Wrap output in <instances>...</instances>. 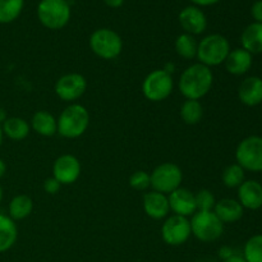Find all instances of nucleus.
<instances>
[{"label": "nucleus", "instance_id": "obj_14", "mask_svg": "<svg viewBox=\"0 0 262 262\" xmlns=\"http://www.w3.org/2000/svg\"><path fill=\"white\" fill-rule=\"evenodd\" d=\"M168 201L170 211H173L174 215L188 217L197 211L194 193L183 187H179L178 189L168 194Z\"/></svg>", "mask_w": 262, "mask_h": 262}, {"label": "nucleus", "instance_id": "obj_39", "mask_svg": "<svg viewBox=\"0 0 262 262\" xmlns=\"http://www.w3.org/2000/svg\"><path fill=\"white\" fill-rule=\"evenodd\" d=\"M7 119H8L7 112H5V109H3V107H0V125H2L3 123H4Z\"/></svg>", "mask_w": 262, "mask_h": 262}, {"label": "nucleus", "instance_id": "obj_18", "mask_svg": "<svg viewBox=\"0 0 262 262\" xmlns=\"http://www.w3.org/2000/svg\"><path fill=\"white\" fill-rule=\"evenodd\" d=\"M252 63V54H250L245 49L238 48L234 50H230L229 55L225 59L224 66L228 73L233 74V76H243L250 71Z\"/></svg>", "mask_w": 262, "mask_h": 262}, {"label": "nucleus", "instance_id": "obj_15", "mask_svg": "<svg viewBox=\"0 0 262 262\" xmlns=\"http://www.w3.org/2000/svg\"><path fill=\"white\" fill-rule=\"evenodd\" d=\"M238 202L243 209L256 210L262 207V184L255 179L245 181L238 187Z\"/></svg>", "mask_w": 262, "mask_h": 262}, {"label": "nucleus", "instance_id": "obj_4", "mask_svg": "<svg viewBox=\"0 0 262 262\" xmlns=\"http://www.w3.org/2000/svg\"><path fill=\"white\" fill-rule=\"evenodd\" d=\"M71 5L66 0H41L37 5V18L48 30H61L71 20Z\"/></svg>", "mask_w": 262, "mask_h": 262}, {"label": "nucleus", "instance_id": "obj_36", "mask_svg": "<svg viewBox=\"0 0 262 262\" xmlns=\"http://www.w3.org/2000/svg\"><path fill=\"white\" fill-rule=\"evenodd\" d=\"M104 3L109 8L117 9V8H120L123 4H124V0H104Z\"/></svg>", "mask_w": 262, "mask_h": 262}, {"label": "nucleus", "instance_id": "obj_26", "mask_svg": "<svg viewBox=\"0 0 262 262\" xmlns=\"http://www.w3.org/2000/svg\"><path fill=\"white\" fill-rule=\"evenodd\" d=\"M176 51L181 58L187 59V60H192L196 58L197 55V48H199V42L194 38V36L189 35V33H182L177 37L176 43Z\"/></svg>", "mask_w": 262, "mask_h": 262}, {"label": "nucleus", "instance_id": "obj_29", "mask_svg": "<svg viewBox=\"0 0 262 262\" xmlns=\"http://www.w3.org/2000/svg\"><path fill=\"white\" fill-rule=\"evenodd\" d=\"M243 257L247 262H262V234H255L246 242Z\"/></svg>", "mask_w": 262, "mask_h": 262}, {"label": "nucleus", "instance_id": "obj_12", "mask_svg": "<svg viewBox=\"0 0 262 262\" xmlns=\"http://www.w3.org/2000/svg\"><path fill=\"white\" fill-rule=\"evenodd\" d=\"M81 163L78 159L71 154H66L54 161L53 177L61 186H69L76 183L81 176Z\"/></svg>", "mask_w": 262, "mask_h": 262}, {"label": "nucleus", "instance_id": "obj_7", "mask_svg": "<svg viewBox=\"0 0 262 262\" xmlns=\"http://www.w3.org/2000/svg\"><path fill=\"white\" fill-rule=\"evenodd\" d=\"M235 160L245 170L252 173L262 171V137L248 136L243 138L235 150Z\"/></svg>", "mask_w": 262, "mask_h": 262}, {"label": "nucleus", "instance_id": "obj_34", "mask_svg": "<svg viewBox=\"0 0 262 262\" xmlns=\"http://www.w3.org/2000/svg\"><path fill=\"white\" fill-rule=\"evenodd\" d=\"M233 255H234V251H233V248L229 247V246H223L219 250V257L222 258L223 261L227 260V258H229L230 256Z\"/></svg>", "mask_w": 262, "mask_h": 262}, {"label": "nucleus", "instance_id": "obj_40", "mask_svg": "<svg viewBox=\"0 0 262 262\" xmlns=\"http://www.w3.org/2000/svg\"><path fill=\"white\" fill-rule=\"evenodd\" d=\"M163 69H164V71H165V72H168L169 74H171V73H173V72H174V69H176V66H174V64H171V63H168V64H166V66H165V68H163Z\"/></svg>", "mask_w": 262, "mask_h": 262}, {"label": "nucleus", "instance_id": "obj_8", "mask_svg": "<svg viewBox=\"0 0 262 262\" xmlns=\"http://www.w3.org/2000/svg\"><path fill=\"white\" fill-rule=\"evenodd\" d=\"M174 89L171 74L164 69H155L142 82V94L148 101L160 102L168 99Z\"/></svg>", "mask_w": 262, "mask_h": 262}, {"label": "nucleus", "instance_id": "obj_11", "mask_svg": "<svg viewBox=\"0 0 262 262\" xmlns=\"http://www.w3.org/2000/svg\"><path fill=\"white\" fill-rule=\"evenodd\" d=\"M87 90V81L82 74L68 73L61 76L56 81L54 91L56 96L67 102L76 101L81 99Z\"/></svg>", "mask_w": 262, "mask_h": 262}, {"label": "nucleus", "instance_id": "obj_38", "mask_svg": "<svg viewBox=\"0 0 262 262\" xmlns=\"http://www.w3.org/2000/svg\"><path fill=\"white\" fill-rule=\"evenodd\" d=\"M5 173H7V164L3 159H0V179L5 176Z\"/></svg>", "mask_w": 262, "mask_h": 262}, {"label": "nucleus", "instance_id": "obj_25", "mask_svg": "<svg viewBox=\"0 0 262 262\" xmlns=\"http://www.w3.org/2000/svg\"><path fill=\"white\" fill-rule=\"evenodd\" d=\"M204 117V106L200 100H186L181 106V118L186 124L196 125Z\"/></svg>", "mask_w": 262, "mask_h": 262}, {"label": "nucleus", "instance_id": "obj_27", "mask_svg": "<svg viewBox=\"0 0 262 262\" xmlns=\"http://www.w3.org/2000/svg\"><path fill=\"white\" fill-rule=\"evenodd\" d=\"M25 7V0H0V23L8 25L17 19Z\"/></svg>", "mask_w": 262, "mask_h": 262}, {"label": "nucleus", "instance_id": "obj_2", "mask_svg": "<svg viewBox=\"0 0 262 262\" xmlns=\"http://www.w3.org/2000/svg\"><path fill=\"white\" fill-rule=\"evenodd\" d=\"M58 133L64 138L81 137L90 125V113L83 105L71 104L61 112L58 119Z\"/></svg>", "mask_w": 262, "mask_h": 262}, {"label": "nucleus", "instance_id": "obj_9", "mask_svg": "<svg viewBox=\"0 0 262 262\" xmlns=\"http://www.w3.org/2000/svg\"><path fill=\"white\" fill-rule=\"evenodd\" d=\"M152 191L163 194H170L181 187L183 181L182 169L174 163H163L156 166L150 174Z\"/></svg>", "mask_w": 262, "mask_h": 262}, {"label": "nucleus", "instance_id": "obj_20", "mask_svg": "<svg viewBox=\"0 0 262 262\" xmlns=\"http://www.w3.org/2000/svg\"><path fill=\"white\" fill-rule=\"evenodd\" d=\"M31 128L42 137H53L58 133V120L46 110H38L32 115Z\"/></svg>", "mask_w": 262, "mask_h": 262}, {"label": "nucleus", "instance_id": "obj_35", "mask_svg": "<svg viewBox=\"0 0 262 262\" xmlns=\"http://www.w3.org/2000/svg\"><path fill=\"white\" fill-rule=\"evenodd\" d=\"M193 5L201 8V7H211V5L217 4L220 0H189Z\"/></svg>", "mask_w": 262, "mask_h": 262}, {"label": "nucleus", "instance_id": "obj_17", "mask_svg": "<svg viewBox=\"0 0 262 262\" xmlns=\"http://www.w3.org/2000/svg\"><path fill=\"white\" fill-rule=\"evenodd\" d=\"M143 210L154 220L165 219L170 212L168 196L156 191H150L143 196Z\"/></svg>", "mask_w": 262, "mask_h": 262}, {"label": "nucleus", "instance_id": "obj_16", "mask_svg": "<svg viewBox=\"0 0 262 262\" xmlns=\"http://www.w3.org/2000/svg\"><path fill=\"white\" fill-rule=\"evenodd\" d=\"M238 99L246 106H257L262 104V78L251 76L243 79L238 87Z\"/></svg>", "mask_w": 262, "mask_h": 262}, {"label": "nucleus", "instance_id": "obj_5", "mask_svg": "<svg viewBox=\"0 0 262 262\" xmlns=\"http://www.w3.org/2000/svg\"><path fill=\"white\" fill-rule=\"evenodd\" d=\"M90 48L92 53L104 60H113L123 50V40L118 32L110 28H99L90 36Z\"/></svg>", "mask_w": 262, "mask_h": 262}, {"label": "nucleus", "instance_id": "obj_13", "mask_svg": "<svg viewBox=\"0 0 262 262\" xmlns=\"http://www.w3.org/2000/svg\"><path fill=\"white\" fill-rule=\"evenodd\" d=\"M178 20L184 32L192 36L201 35L207 28V18L204 10L196 5L183 8L178 15Z\"/></svg>", "mask_w": 262, "mask_h": 262}, {"label": "nucleus", "instance_id": "obj_21", "mask_svg": "<svg viewBox=\"0 0 262 262\" xmlns=\"http://www.w3.org/2000/svg\"><path fill=\"white\" fill-rule=\"evenodd\" d=\"M242 49L247 50L250 54L262 53V23H251L243 30L241 35Z\"/></svg>", "mask_w": 262, "mask_h": 262}, {"label": "nucleus", "instance_id": "obj_33", "mask_svg": "<svg viewBox=\"0 0 262 262\" xmlns=\"http://www.w3.org/2000/svg\"><path fill=\"white\" fill-rule=\"evenodd\" d=\"M251 14L256 23H262V0L253 3L252 8H251Z\"/></svg>", "mask_w": 262, "mask_h": 262}, {"label": "nucleus", "instance_id": "obj_43", "mask_svg": "<svg viewBox=\"0 0 262 262\" xmlns=\"http://www.w3.org/2000/svg\"><path fill=\"white\" fill-rule=\"evenodd\" d=\"M66 2H68V3H69V2H73V0H66Z\"/></svg>", "mask_w": 262, "mask_h": 262}, {"label": "nucleus", "instance_id": "obj_23", "mask_svg": "<svg viewBox=\"0 0 262 262\" xmlns=\"http://www.w3.org/2000/svg\"><path fill=\"white\" fill-rule=\"evenodd\" d=\"M4 136L12 141H23L28 137L31 130L30 123L19 117H10L2 124Z\"/></svg>", "mask_w": 262, "mask_h": 262}, {"label": "nucleus", "instance_id": "obj_28", "mask_svg": "<svg viewBox=\"0 0 262 262\" xmlns=\"http://www.w3.org/2000/svg\"><path fill=\"white\" fill-rule=\"evenodd\" d=\"M223 184L228 188H238L246 181V170L237 163L227 166L222 174Z\"/></svg>", "mask_w": 262, "mask_h": 262}, {"label": "nucleus", "instance_id": "obj_24", "mask_svg": "<svg viewBox=\"0 0 262 262\" xmlns=\"http://www.w3.org/2000/svg\"><path fill=\"white\" fill-rule=\"evenodd\" d=\"M33 210V201L27 194H17L13 197L8 206V216L13 220H23L31 215Z\"/></svg>", "mask_w": 262, "mask_h": 262}, {"label": "nucleus", "instance_id": "obj_41", "mask_svg": "<svg viewBox=\"0 0 262 262\" xmlns=\"http://www.w3.org/2000/svg\"><path fill=\"white\" fill-rule=\"evenodd\" d=\"M3 137H4V133H3L2 125H0V147H2V143H3Z\"/></svg>", "mask_w": 262, "mask_h": 262}, {"label": "nucleus", "instance_id": "obj_22", "mask_svg": "<svg viewBox=\"0 0 262 262\" xmlns=\"http://www.w3.org/2000/svg\"><path fill=\"white\" fill-rule=\"evenodd\" d=\"M18 238V228L14 220L8 215L0 214V253L9 251Z\"/></svg>", "mask_w": 262, "mask_h": 262}, {"label": "nucleus", "instance_id": "obj_3", "mask_svg": "<svg viewBox=\"0 0 262 262\" xmlns=\"http://www.w3.org/2000/svg\"><path fill=\"white\" fill-rule=\"evenodd\" d=\"M230 43L225 36L220 33H211L199 42L197 55L199 63L206 67H217L224 64L225 59L230 53Z\"/></svg>", "mask_w": 262, "mask_h": 262}, {"label": "nucleus", "instance_id": "obj_19", "mask_svg": "<svg viewBox=\"0 0 262 262\" xmlns=\"http://www.w3.org/2000/svg\"><path fill=\"white\" fill-rule=\"evenodd\" d=\"M212 211L224 224L238 222L242 219L243 214H245V209L242 207V205L238 202V200L233 199H223L216 201Z\"/></svg>", "mask_w": 262, "mask_h": 262}, {"label": "nucleus", "instance_id": "obj_37", "mask_svg": "<svg viewBox=\"0 0 262 262\" xmlns=\"http://www.w3.org/2000/svg\"><path fill=\"white\" fill-rule=\"evenodd\" d=\"M223 262H247L245 260V257H243V256H241V255H233V256H230L229 258H227V260H224Z\"/></svg>", "mask_w": 262, "mask_h": 262}, {"label": "nucleus", "instance_id": "obj_32", "mask_svg": "<svg viewBox=\"0 0 262 262\" xmlns=\"http://www.w3.org/2000/svg\"><path fill=\"white\" fill-rule=\"evenodd\" d=\"M61 188V184L56 181L54 177L51 178H48L45 182H43V191L49 194H56Z\"/></svg>", "mask_w": 262, "mask_h": 262}, {"label": "nucleus", "instance_id": "obj_30", "mask_svg": "<svg viewBox=\"0 0 262 262\" xmlns=\"http://www.w3.org/2000/svg\"><path fill=\"white\" fill-rule=\"evenodd\" d=\"M194 200H196L197 211H212L216 204L215 196L209 189H201L194 193Z\"/></svg>", "mask_w": 262, "mask_h": 262}, {"label": "nucleus", "instance_id": "obj_31", "mask_svg": "<svg viewBox=\"0 0 262 262\" xmlns=\"http://www.w3.org/2000/svg\"><path fill=\"white\" fill-rule=\"evenodd\" d=\"M129 186L136 191H146L151 187V177L147 171L137 170L129 177Z\"/></svg>", "mask_w": 262, "mask_h": 262}, {"label": "nucleus", "instance_id": "obj_42", "mask_svg": "<svg viewBox=\"0 0 262 262\" xmlns=\"http://www.w3.org/2000/svg\"><path fill=\"white\" fill-rule=\"evenodd\" d=\"M3 201V187L0 186V204H2Z\"/></svg>", "mask_w": 262, "mask_h": 262}, {"label": "nucleus", "instance_id": "obj_10", "mask_svg": "<svg viewBox=\"0 0 262 262\" xmlns=\"http://www.w3.org/2000/svg\"><path fill=\"white\" fill-rule=\"evenodd\" d=\"M192 235L188 217L171 215L161 225V238L168 246L178 247L184 245Z\"/></svg>", "mask_w": 262, "mask_h": 262}, {"label": "nucleus", "instance_id": "obj_6", "mask_svg": "<svg viewBox=\"0 0 262 262\" xmlns=\"http://www.w3.org/2000/svg\"><path fill=\"white\" fill-rule=\"evenodd\" d=\"M189 223L192 234L201 242H215L224 233V223L214 211H196Z\"/></svg>", "mask_w": 262, "mask_h": 262}, {"label": "nucleus", "instance_id": "obj_1", "mask_svg": "<svg viewBox=\"0 0 262 262\" xmlns=\"http://www.w3.org/2000/svg\"><path fill=\"white\" fill-rule=\"evenodd\" d=\"M214 84V74L209 67L194 63L182 72L178 87L186 100H201Z\"/></svg>", "mask_w": 262, "mask_h": 262}]
</instances>
